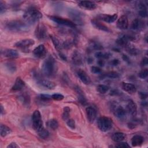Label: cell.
<instances>
[{"instance_id": "cell-46", "label": "cell", "mask_w": 148, "mask_h": 148, "mask_svg": "<svg viewBox=\"0 0 148 148\" xmlns=\"http://www.w3.org/2000/svg\"><path fill=\"white\" fill-rule=\"evenodd\" d=\"M138 13L139 15L141 17H146L147 16V10H139L138 11Z\"/></svg>"}, {"instance_id": "cell-45", "label": "cell", "mask_w": 148, "mask_h": 148, "mask_svg": "<svg viewBox=\"0 0 148 148\" xmlns=\"http://www.w3.org/2000/svg\"><path fill=\"white\" fill-rule=\"evenodd\" d=\"M117 147H130V145L127 142H119L117 145H116Z\"/></svg>"}, {"instance_id": "cell-51", "label": "cell", "mask_w": 148, "mask_h": 148, "mask_svg": "<svg viewBox=\"0 0 148 148\" xmlns=\"http://www.w3.org/2000/svg\"><path fill=\"white\" fill-rule=\"evenodd\" d=\"M139 96H140V98L142 99H145L147 97V95L146 92H139Z\"/></svg>"}, {"instance_id": "cell-11", "label": "cell", "mask_w": 148, "mask_h": 148, "mask_svg": "<svg viewBox=\"0 0 148 148\" xmlns=\"http://www.w3.org/2000/svg\"><path fill=\"white\" fill-rule=\"evenodd\" d=\"M126 112L132 116H135L137 113V106L136 103L132 101L130 99L126 105Z\"/></svg>"}, {"instance_id": "cell-26", "label": "cell", "mask_w": 148, "mask_h": 148, "mask_svg": "<svg viewBox=\"0 0 148 148\" xmlns=\"http://www.w3.org/2000/svg\"><path fill=\"white\" fill-rule=\"evenodd\" d=\"M144 27V23L139 19H134L131 24V28L134 30H138Z\"/></svg>"}, {"instance_id": "cell-30", "label": "cell", "mask_w": 148, "mask_h": 148, "mask_svg": "<svg viewBox=\"0 0 148 148\" xmlns=\"http://www.w3.org/2000/svg\"><path fill=\"white\" fill-rule=\"evenodd\" d=\"M112 139L113 141L116 142H120L123 141L125 138V135L121 132H117L113 134L112 135Z\"/></svg>"}, {"instance_id": "cell-8", "label": "cell", "mask_w": 148, "mask_h": 148, "mask_svg": "<svg viewBox=\"0 0 148 148\" xmlns=\"http://www.w3.org/2000/svg\"><path fill=\"white\" fill-rule=\"evenodd\" d=\"M50 18L53 20L54 22L62 25H65L71 28H75L76 25L73 23L72 21L68 20V19H65L58 16H50Z\"/></svg>"}, {"instance_id": "cell-32", "label": "cell", "mask_w": 148, "mask_h": 148, "mask_svg": "<svg viewBox=\"0 0 148 148\" xmlns=\"http://www.w3.org/2000/svg\"><path fill=\"white\" fill-rule=\"evenodd\" d=\"M103 49L102 46L98 43V42H91L89 46L88 47V50L89 51H92V50H100Z\"/></svg>"}, {"instance_id": "cell-6", "label": "cell", "mask_w": 148, "mask_h": 148, "mask_svg": "<svg viewBox=\"0 0 148 148\" xmlns=\"http://www.w3.org/2000/svg\"><path fill=\"white\" fill-rule=\"evenodd\" d=\"M69 17L72 19L73 23L76 25H83L84 23L83 14L80 11H78L75 9L71 10L69 12Z\"/></svg>"}, {"instance_id": "cell-48", "label": "cell", "mask_w": 148, "mask_h": 148, "mask_svg": "<svg viewBox=\"0 0 148 148\" xmlns=\"http://www.w3.org/2000/svg\"><path fill=\"white\" fill-rule=\"evenodd\" d=\"M6 9V6L5 5V4L3 3L2 1H0V11H1V13H2L3 12H5Z\"/></svg>"}, {"instance_id": "cell-55", "label": "cell", "mask_w": 148, "mask_h": 148, "mask_svg": "<svg viewBox=\"0 0 148 148\" xmlns=\"http://www.w3.org/2000/svg\"><path fill=\"white\" fill-rule=\"evenodd\" d=\"M3 106L2 105H1V114H3Z\"/></svg>"}, {"instance_id": "cell-23", "label": "cell", "mask_w": 148, "mask_h": 148, "mask_svg": "<svg viewBox=\"0 0 148 148\" xmlns=\"http://www.w3.org/2000/svg\"><path fill=\"white\" fill-rule=\"evenodd\" d=\"M121 87L123 90L127 92L129 94H134L136 91V88L135 86L133 84L129 83L123 82L121 85Z\"/></svg>"}, {"instance_id": "cell-54", "label": "cell", "mask_w": 148, "mask_h": 148, "mask_svg": "<svg viewBox=\"0 0 148 148\" xmlns=\"http://www.w3.org/2000/svg\"><path fill=\"white\" fill-rule=\"evenodd\" d=\"M123 58L125 61H128V60H129L128 57L127 56H125V55H123Z\"/></svg>"}, {"instance_id": "cell-4", "label": "cell", "mask_w": 148, "mask_h": 148, "mask_svg": "<svg viewBox=\"0 0 148 148\" xmlns=\"http://www.w3.org/2000/svg\"><path fill=\"white\" fill-rule=\"evenodd\" d=\"M97 124L99 129L103 132L109 131L113 125L112 120L106 116H101L98 119Z\"/></svg>"}, {"instance_id": "cell-40", "label": "cell", "mask_w": 148, "mask_h": 148, "mask_svg": "<svg viewBox=\"0 0 148 148\" xmlns=\"http://www.w3.org/2000/svg\"><path fill=\"white\" fill-rule=\"evenodd\" d=\"M39 98L40 101H50L52 98H51V96L48 95V94H40L39 96Z\"/></svg>"}, {"instance_id": "cell-49", "label": "cell", "mask_w": 148, "mask_h": 148, "mask_svg": "<svg viewBox=\"0 0 148 148\" xmlns=\"http://www.w3.org/2000/svg\"><path fill=\"white\" fill-rule=\"evenodd\" d=\"M147 63H148V59L147 57H144L140 62V64L142 66L147 65Z\"/></svg>"}, {"instance_id": "cell-22", "label": "cell", "mask_w": 148, "mask_h": 148, "mask_svg": "<svg viewBox=\"0 0 148 148\" xmlns=\"http://www.w3.org/2000/svg\"><path fill=\"white\" fill-rule=\"evenodd\" d=\"M25 85V84L24 82L21 79V77H18L16 78L14 84L12 88V90L13 91H20L24 88Z\"/></svg>"}, {"instance_id": "cell-10", "label": "cell", "mask_w": 148, "mask_h": 148, "mask_svg": "<svg viewBox=\"0 0 148 148\" xmlns=\"http://www.w3.org/2000/svg\"><path fill=\"white\" fill-rule=\"evenodd\" d=\"M47 51L43 45H39L36 47H35L33 50V53L34 56L39 58H43L46 56Z\"/></svg>"}, {"instance_id": "cell-28", "label": "cell", "mask_w": 148, "mask_h": 148, "mask_svg": "<svg viewBox=\"0 0 148 148\" xmlns=\"http://www.w3.org/2000/svg\"><path fill=\"white\" fill-rule=\"evenodd\" d=\"M125 49L132 56H137L139 53V50L135 47L134 46L130 45V44H128L126 46H125Z\"/></svg>"}, {"instance_id": "cell-13", "label": "cell", "mask_w": 148, "mask_h": 148, "mask_svg": "<svg viewBox=\"0 0 148 148\" xmlns=\"http://www.w3.org/2000/svg\"><path fill=\"white\" fill-rule=\"evenodd\" d=\"M87 117L89 122L93 123L97 117L96 109L92 106H88L86 109Z\"/></svg>"}, {"instance_id": "cell-41", "label": "cell", "mask_w": 148, "mask_h": 148, "mask_svg": "<svg viewBox=\"0 0 148 148\" xmlns=\"http://www.w3.org/2000/svg\"><path fill=\"white\" fill-rule=\"evenodd\" d=\"M148 75V70L147 69H144L142 70L139 73H138V76L141 78V79H145L147 77Z\"/></svg>"}, {"instance_id": "cell-37", "label": "cell", "mask_w": 148, "mask_h": 148, "mask_svg": "<svg viewBox=\"0 0 148 148\" xmlns=\"http://www.w3.org/2000/svg\"><path fill=\"white\" fill-rule=\"evenodd\" d=\"M109 89V87L105 84H99L97 86V90L101 94H105Z\"/></svg>"}, {"instance_id": "cell-31", "label": "cell", "mask_w": 148, "mask_h": 148, "mask_svg": "<svg viewBox=\"0 0 148 148\" xmlns=\"http://www.w3.org/2000/svg\"><path fill=\"white\" fill-rule=\"evenodd\" d=\"M11 132V130L9 127L4 124H1L0 134L2 137H5Z\"/></svg>"}, {"instance_id": "cell-33", "label": "cell", "mask_w": 148, "mask_h": 148, "mask_svg": "<svg viewBox=\"0 0 148 148\" xmlns=\"http://www.w3.org/2000/svg\"><path fill=\"white\" fill-rule=\"evenodd\" d=\"M46 125H47V127L53 130L57 129V128L58 127V123L56 119H51L49 120L46 123Z\"/></svg>"}, {"instance_id": "cell-35", "label": "cell", "mask_w": 148, "mask_h": 148, "mask_svg": "<svg viewBox=\"0 0 148 148\" xmlns=\"http://www.w3.org/2000/svg\"><path fill=\"white\" fill-rule=\"evenodd\" d=\"M70 111H71V109L69 107L66 106L63 109L62 118L64 120H67L69 119V115H70Z\"/></svg>"}, {"instance_id": "cell-24", "label": "cell", "mask_w": 148, "mask_h": 148, "mask_svg": "<svg viewBox=\"0 0 148 148\" xmlns=\"http://www.w3.org/2000/svg\"><path fill=\"white\" fill-rule=\"evenodd\" d=\"M91 23L95 28H96L97 29H98L101 31H103L105 32H110V30L109 29V28L108 27H106L105 25L101 23L99 21L97 20L96 19L91 20Z\"/></svg>"}, {"instance_id": "cell-20", "label": "cell", "mask_w": 148, "mask_h": 148, "mask_svg": "<svg viewBox=\"0 0 148 148\" xmlns=\"http://www.w3.org/2000/svg\"><path fill=\"white\" fill-rule=\"evenodd\" d=\"M72 60L73 63L76 65H82L83 64V59L82 54L77 51L73 52L72 56Z\"/></svg>"}, {"instance_id": "cell-19", "label": "cell", "mask_w": 148, "mask_h": 148, "mask_svg": "<svg viewBox=\"0 0 148 148\" xmlns=\"http://www.w3.org/2000/svg\"><path fill=\"white\" fill-rule=\"evenodd\" d=\"M75 91L77 93V99L79 102L82 105H86L87 103V101L83 93V91L78 86L75 87Z\"/></svg>"}, {"instance_id": "cell-53", "label": "cell", "mask_w": 148, "mask_h": 148, "mask_svg": "<svg viewBox=\"0 0 148 148\" xmlns=\"http://www.w3.org/2000/svg\"><path fill=\"white\" fill-rule=\"evenodd\" d=\"M119 63V61L117 59H114L112 61V64L114 66H116L117 65H118Z\"/></svg>"}, {"instance_id": "cell-2", "label": "cell", "mask_w": 148, "mask_h": 148, "mask_svg": "<svg viewBox=\"0 0 148 148\" xmlns=\"http://www.w3.org/2000/svg\"><path fill=\"white\" fill-rule=\"evenodd\" d=\"M43 73L47 76H53L56 72V64L54 58L52 57H49L44 61L42 65Z\"/></svg>"}, {"instance_id": "cell-43", "label": "cell", "mask_w": 148, "mask_h": 148, "mask_svg": "<svg viewBox=\"0 0 148 148\" xmlns=\"http://www.w3.org/2000/svg\"><path fill=\"white\" fill-rule=\"evenodd\" d=\"M51 98L52 99H54V100H56V101H61L62 99H64V97L63 95L61 94H58V93H56V94H54L51 95Z\"/></svg>"}, {"instance_id": "cell-7", "label": "cell", "mask_w": 148, "mask_h": 148, "mask_svg": "<svg viewBox=\"0 0 148 148\" xmlns=\"http://www.w3.org/2000/svg\"><path fill=\"white\" fill-rule=\"evenodd\" d=\"M36 38L39 40H43L47 36V28L43 24H39L35 31Z\"/></svg>"}, {"instance_id": "cell-44", "label": "cell", "mask_w": 148, "mask_h": 148, "mask_svg": "<svg viewBox=\"0 0 148 148\" xmlns=\"http://www.w3.org/2000/svg\"><path fill=\"white\" fill-rule=\"evenodd\" d=\"M66 124L71 128H72V129H75V121L73 119H68L67 120Z\"/></svg>"}, {"instance_id": "cell-52", "label": "cell", "mask_w": 148, "mask_h": 148, "mask_svg": "<svg viewBox=\"0 0 148 148\" xmlns=\"http://www.w3.org/2000/svg\"><path fill=\"white\" fill-rule=\"evenodd\" d=\"M98 64L101 66H103L105 64V61L103 60V59H99L98 61Z\"/></svg>"}, {"instance_id": "cell-17", "label": "cell", "mask_w": 148, "mask_h": 148, "mask_svg": "<svg viewBox=\"0 0 148 148\" xmlns=\"http://www.w3.org/2000/svg\"><path fill=\"white\" fill-rule=\"evenodd\" d=\"M77 75L80 80L85 84H89L91 83V79L89 76L86 73V72L83 70H79L77 72Z\"/></svg>"}, {"instance_id": "cell-12", "label": "cell", "mask_w": 148, "mask_h": 148, "mask_svg": "<svg viewBox=\"0 0 148 148\" xmlns=\"http://www.w3.org/2000/svg\"><path fill=\"white\" fill-rule=\"evenodd\" d=\"M134 37L128 35H123L119 37L116 40V43L118 45L121 46H126L128 43V41L131 40H134Z\"/></svg>"}, {"instance_id": "cell-50", "label": "cell", "mask_w": 148, "mask_h": 148, "mask_svg": "<svg viewBox=\"0 0 148 148\" xmlns=\"http://www.w3.org/2000/svg\"><path fill=\"white\" fill-rule=\"evenodd\" d=\"M16 147H19V146L14 142H12L10 143L8 146H7V148H16Z\"/></svg>"}, {"instance_id": "cell-14", "label": "cell", "mask_w": 148, "mask_h": 148, "mask_svg": "<svg viewBox=\"0 0 148 148\" xmlns=\"http://www.w3.org/2000/svg\"><path fill=\"white\" fill-rule=\"evenodd\" d=\"M78 5L84 9L86 10H94L96 8L97 5L92 1H81L78 2Z\"/></svg>"}, {"instance_id": "cell-27", "label": "cell", "mask_w": 148, "mask_h": 148, "mask_svg": "<svg viewBox=\"0 0 148 148\" xmlns=\"http://www.w3.org/2000/svg\"><path fill=\"white\" fill-rule=\"evenodd\" d=\"M144 141V138L140 135H135L131 139V144L132 146H138L141 145Z\"/></svg>"}, {"instance_id": "cell-47", "label": "cell", "mask_w": 148, "mask_h": 148, "mask_svg": "<svg viewBox=\"0 0 148 148\" xmlns=\"http://www.w3.org/2000/svg\"><path fill=\"white\" fill-rule=\"evenodd\" d=\"M91 69V72L94 73H99L101 72V69L98 66H92Z\"/></svg>"}, {"instance_id": "cell-1", "label": "cell", "mask_w": 148, "mask_h": 148, "mask_svg": "<svg viewBox=\"0 0 148 148\" xmlns=\"http://www.w3.org/2000/svg\"><path fill=\"white\" fill-rule=\"evenodd\" d=\"M42 17V13L34 6L28 8L23 14L24 19L27 23L29 24L35 23L38 21Z\"/></svg>"}, {"instance_id": "cell-38", "label": "cell", "mask_w": 148, "mask_h": 148, "mask_svg": "<svg viewBox=\"0 0 148 148\" xmlns=\"http://www.w3.org/2000/svg\"><path fill=\"white\" fill-rule=\"evenodd\" d=\"M95 57L99 59H103V58H108L110 54L109 53H103L102 51H98L95 54Z\"/></svg>"}, {"instance_id": "cell-42", "label": "cell", "mask_w": 148, "mask_h": 148, "mask_svg": "<svg viewBox=\"0 0 148 148\" xmlns=\"http://www.w3.org/2000/svg\"><path fill=\"white\" fill-rule=\"evenodd\" d=\"M6 68L7 69L11 72H15L16 70V67L15 66L14 64H13V63H11V62H8L6 64Z\"/></svg>"}, {"instance_id": "cell-5", "label": "cell", "mask_w": 148, "mask_h": 148, "mask_svg": "<svg viewBox=\"0 0 148 148\" xmlns=\"http://www.w3.org/2000/svg\"><path fill=\"white\" fill-rule=\"evenodd\" d=\"M32 121L33 127L36 131H38L43 127L41 114L39 110H36L33 113L32 116Z\"/></svg>"}, {"instance_id": "cell-9", "label": "cell", "mask_w": 148, "mask_h": 148, "mask_svg": "<svg viewBox=\"0 0 148 148\" xmlns=\"http://www.w3.org/2000/svg\"><path fill=\"white\" fill-rule=\"evenodd\" d=\"M34 43L35 42L33 39H25L17 42L14 44V46L21 49H25L31 46L34 45Z\"/></svg>"}, {"instance_id": "cell-29", "label": "cell", "mask_w": 148, "mask_h": 148, "mask_svg": "<svg viewBox=\"0 0 148 148\" xmlns=\"http://www.w3.org/2000/svg\"><path fill=\"white\" fill-rule=\"evenodd\" d=\"M20 101L23 103V105L25 106H28L30 103V98L29 96L27 94H23L18 97Z\"/></svg>"}, {"instance_id": "cell-34", "label": "cell", "mask_w": 148, "mask_h": 148, "mask_svg": "<svg viewBox=\"0 0 148 148\" xmlns=\"http://www.w3.org/2000/svg\"><path fill=\"white\" fill-rule=\"evenodd\" d=\"M37 132L38 134V135L42 139H46L49 136V131L45 129L43 127L38 131H37Z\"/></svg>"}, {"instance_id": "cell-18", "label": "cell", "mask_w": 148, "mask_h": 148, "mask_svg": "<svg viewBox=\"0 0 148 148\" xmlns=\"http://www.w3.org/2000/svg\"><path fill=\"white\" fill-rule=\"evenodd\" d=\"M2 54L7 58L14 59L18 57L19 54L18 52L13 49H5L3 51H2Z\"/></svg>"}, {"instance_id": "cell-39", "label": "cell", "mask_w": 148, "mask_h": 148, "mask_svg": "<svg viewBox=\"0 0 148 148\" xmlns=\"http://www.w3.org/2000/svg\"><path fill=\"white\" fill-rule=\"evenodd\" d=\"M104 76L106 77L111 78V79H116L119 77V74L116 72L112 71V72H109L106 73Z\"/></svg>"}, {"instance_id": "cell-21", "label": "cell", "mask_w": 148, "mask_h": 148, "mask_svg": "<svg viewBox=\"0 0 148 148\" xmlns=\"http://www.w3.org/2000/svg\"><path fill=\"white\" fill-rule=\"evenodd\" d=\"M113 113L114 116L120 119H124L127 114V112L125 109L121 106H119L115 108L113 111Z\"/></svg>"}, {"instance_id": "cell-36", "label": "cell", "mask_w": 148, "mask_h": 148, "mask_svg": "<svg viewBox=\"0 0 148 148\" xmlns=\"http://www.w3.org/2000/svg\"><path fill=\"white\" fill-rule=\"evenodd\" d=\"M50 38H51V39L53 42V43L56 49L59 51L61 49V46L60 43V41L58 40V39L57 38H56V37H54L53 36H50Z\"/></svg>"}, {"instance_id": "cell-3", "label": "cell", "mask_w": 148, "mask_h": 148, "mask_svg": "<svg viewBox=\"0 0 148 148\" xmlns=\"http://www.w3.org/2000/svg\"><path fill=\"white\" fill-rule=\"evenodd\" d=\"M5 27L8 30L13 32H25L27 31L29 26L27 24L20 20H11L5 23Z\"/></svg>"}, {"instance_id": "cell-16", "label": "cell", "mask_w": 148, "mask_h": 148, "mask_svg": "<svg viewBox=\"0 0 148 148\" xmlns=\"http://www.w3.org/2000/svg\"><path fill=\"white\" fill-rule=\"evenodd\" d=\"M97 17L99 20H102L108 23H111L116 20V19L117 18V14H114L112 15H110V14H99L97 16Z\"/></svg>"}, {"instance_id": "cell-25", "label": "cell", "mask_w": 148, "mask_h": 148, "mask_svg": "<svg viewBox=\"0 0 148 148\" xmlns=\"http://www.w3.org/2000/svg\"><path fill=\"white\" fill-rule=\"evenodd\" d=\"M38 83L40 86H42L47 89H49V90H53L56 87V84L54 82L49 81L48 80H45V79L41 80L40 79L38 81Z\"/></svg>"}, {"instance_id": "cell-15", "label": "cell", "mask_w": 148, "mask_h": 148, "mask_svg": "<svg viewBox=\"0 0 148 148\" xmlns=\"http://www.w3.org/2000/svg\"><path fill=\"white\" fill-rule=\"evenodd\" d=\"M117 27L120 29H126L128 27V21L126 16L123 15L117 21Z\"/></svg>"}]
</instances>
